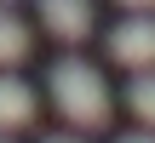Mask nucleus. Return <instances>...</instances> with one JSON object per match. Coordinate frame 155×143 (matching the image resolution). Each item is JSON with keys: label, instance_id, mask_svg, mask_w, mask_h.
<instances>
[{"label": "nucleus", "instance_id": "obj_1", "mask_svg": "<svg viewBox=\"0 0 155 143\" xmlns=\"http://www.w3.org/2000/svg\"><path fill=\"white\" fill-rule=\"evenodd\" d=\"M46 92H52V103H58V115H63L69 126L104 132L109 115H115V97H109L104 75H98L86 57H58V63L46 69Z\"/></svg>", "mask_w": 155, "mask_h": 143}, {"label": "nucleus", "instance_id": "obj_2", "mask_svg": "<svg viewBox=\"0 0 155 143\" xmlns=\"http://www.w3.org/2000/svg\"><path fill=\"white\" fill-rule=\"evenodd\" d=\"M109 57L121 69H155V11H127L109 29Z\"/></svg>", "mask_w": 155, "mask_h": 143}, {"label": "nucleus", "instance_id": "obj_3", "mask_svg": "<svg viewBox=\"0 0 155 143\" xmlns=\"http://www.w3.org/2000/svg\"><path fill=\"white\" fill-rule=\"evenodd\" d=\"M40 6V29L58 34V40H86L92 34V0H35Z\"/></svg>", "mask_w": 155, "mask_h": 143}, {"label": "nucleus", "instance_id": "obj_4", "mask_svg": "<svg viewBox=\"0 0 155 143\" xmlns=\"http://www.w3.org/2000/svg\"><path fill=\"white\" fill-rule=\"evenodd\" d=\"M35 120V92L29 80H17L12 69H0V132H23Z\"/></svg>", "mask_w": 155, "mask_h": 143}, {"label": "nucleus", "instance_id": "obj_5", "mask_svg": "<svg viewBox=\"0 0 155 143\" xmlns=\"http://www.w3.org/2000/svg\"><path fill=\"white\" fill-rule=\"evenodd\" d=\"M29 23L23 17H12V6H0V69H17L23 57H29Z\"/></svg>", "mask_w": 155, "mask_h": 143}, {"label": "nucleus", "instance_id": "obj_6", "mask_svg": "<svg viewBox=\"0 0 155 143\" xmlns=\"http://www.w3.org/2000/svg\"><path fill=\"white\" fill-rule=\"evenodd\" d=\"M127 109H132L144 126H155V69H138V75H132V86H127Z\"/></svg>", "mask_w": 155, "mask_h": 143}, {"label": "nucleus", "instance_id": "obj_7", "mask_svg": "<svg viewBox=\"0 0 155 143\" xmlns=\"http://www.w3.org/2000/svg\"><path fill=\"white\" fill-rule=\"evenodd\" d=\"M115 6H127V11H155V0H115Z\"/></svg>", "mask_w": 155, "mask_h": 143}, {"label": "nucleus", "instance_id": "obj_8", "mask_svg": "<svg viewBox=\"0 0 155 143\" xmlns=\"http://www.w3.org/2000/svg\"><path fill=\"white\" fill-rule=\"evenodd\" d=\"M115 143H155V132H127V138H115Z\"/></svg>", "mask_w": 155, "mask_h": 143}, {"label": "nucleus", "instance_id": "obj_9", "mask_svg": "<svg viewBox=\"0 0 155 143\" xmlns=\"http://www.w3.org/2000/svg\"><path fill=\"white\" fill-rule=\"evenodd\" d=\"M40 143H81V138H40Z\"/></svg>", "mask_w": 155, "mask_h": 143}, {"label": "nucleus", "instance_id": "obj_10", "mask_svg": "<svg viewBox=\"0 0 155 143\" xmlns=\"http://www.w3.org/2000/svg\"><path fill=\"white\" fill-rule=\"evenodd\" d=\"M0 6H12V0H0Z\"/></svg>", "mask_w": 155, "mask_h": 143}, {"label": "nucleus", "instance_id": "obj_11", "mask_svg": "<svg viewBox=\"0 0 155 143\" xmlns=\"http://www.w3.org/2000/svg\"><path fill=\"white\" fill-rule=\"evenodd\" d=\"M0 143H6V138H0Z\"/></svg>", "mask_w": 155, "mask_h": 143}]
</instances>
